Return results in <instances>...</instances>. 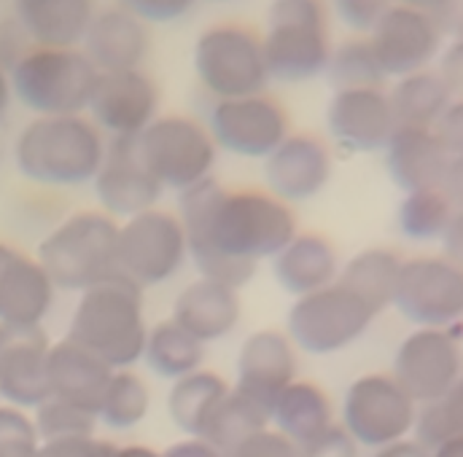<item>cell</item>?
I'll use <instances>...</instances> for the list:
<instances>
[{"instance_id":"obj_27","label":"cell","mask_w":463,"mask_h":457,"mask_svg":"<svg viewBox=\"0 0 463 457\" xmlns=\"http://www.w3.org/2000/svg\"><path fill=\"white\" fill-rule=\"evenodd\" d=\"M275 280L291 296L316 294L340 277V256L337 247L324 234H297L275 258H272Z\"/></svg>"},{"instance_id":"obj_13","label":"cell","mask_w":463,"mask_h":457,"mask_svg":"<svg viewBox=\"0 0 463 457\" xmlns=\"http://www.w3.org/2000/svg\"><path fill=\"white\" fill-rule=\"evenodd\" d=\"M461 374V347L450 329H418L399 344L391 377L418 406H426L442 401Z\"/></svg>"},{"instance_id":"obj_17","label":"cell","mask_w":463,"mask_h":457,"mask_svg":"<svg viewBox=\"0 0 463 457\" xmlns=\"http://www.w3.org/2000/svg\"><path fill=\"white\" fill-rule=\"evenodd\" d=\"M49 350L43 326H0V396L16 409L49 398Z\"/></svg>"},{"instance_id":"obj_16","label":"cell","mask_w":463,"mask_h":457,"mask_svg":"<svg viewBox=\"0 0 463 457\" xmlns=\"http://www.w3.org/2000/svg\"><path fill=\"white\" fill-rule=\"evenodd\" d=\"M332 151L326 140L313 132H291L264 159V178L269 194H275L286 205L318 197L332 181Z\"/></svg>"},{"instance_id":"obj_35","label":"cell","mask_w":463,"mask_h":457,"mask_svg":"<svg viewBox=\"0 0 463 457\" xmlns=\"http://www.w3.org/2000/svg\"><path fill=\"white\" fill-rule=\"evenodd\" d=\"M329 84L337 89H372L385 84V73L377 62L369 35H347L332 46V57L326 65Z\"/></svg>"},{"instance_id":"obj_43","label":"cell","mask_w":463,"mask_h":457,"mask_svg":"<svg viewBox=\"0 0 463 457\" xmlns=\"http://www.w3.org/2000/svg\"><path fill=\"white\" fill-rule=\"evenodd\" d=\"M302 457H358V444L343 425H329L324 434L299 447Z\"/></svg>"},{"instance_id":"obj_57","label":"cell","mask_w":463,"mask_h":457,"mask_svg":"<svg viewBox=\"0 0 463 457\" xmlns=\"http://www.w3.org/2000/svg\"><path fill=\"white\" fill-rule=\"evenodd\" d=\"M116 457H162V452H156L146 444H127V447H118Z\"/></svg>"},{"instance_id":"obj_11","label":"cell","mask_w":463,"mask_h":457,"mask_svg":"<svg viewBox=\"0 0 463 457\" xmlns=\"http://www.w3.org/2000/svg\"><path fill=\"white\" fill-rule=\"evenodd\" d=\"M393 307L420 329H450L463 318V269L445 256L402 261Z\"/></svg>"},{"instance_id":"obj_33","label":"cell","mask_w":463,"mask_h":457,"mask_svg":"<svg viewBox=\"0 0 463 457\" xmlns=\"http://www.w3.org/2000/svg\"><path fill=\"white\" fill-rule=\"evenodd\" d=\"M143 358L156 377L175 382V379H184V377L194 374L197 368H203L205 344L194 340L189 331H184L170 318V321H162L154 329H148Z\"/></svg>"},{"instance_id":"obj_15","label":"cell","mask_w":463,"mask_h":457,"mask_svg":"<svg viewBox=\"0 0 463 457\" xmlns=\"http://www.w3.org/2000/svg\"><path fill=\"white\" fill-rule=\"evenodd\" d=\"M159 84L146 68L100 73L87 111L103 135L137 137L159 116Z\"/></svg>"},{"instance_id":"obj_5","label":"cell","mask_w":463,"mask_h":457,"mask_svg":"<svg viewBox=\"0 0 463 457\" xmlns=\"http://www.w3.org/2000/svg\"><path fill=\"white\" fill-rule=\"evenodd\" d=\"M8 76L16 100L35 116L84 114L100 79L81 49L52 46H33Z\"/></svg>"},{"instance_id":"obj_30","label":"cell","mask_w":463,"mask_h":457,"mask_svg":"<svg viewBox=\"0 0 463 457\" xmlns=\"http://www.w3.org/2000/svg\"><path fill=\"white\" fill-rule=\"evenodd\" d=\"M391 111L396 118V126H418L431 129L437 118L445 114L453 95L437 68H426L410 76H402L388 89Z\"/></svg>"},{"instance_id":"obj_29","label":"cell","mask_w":463,"mask_h":457,"mask_svg":"<svg viewBox=\"0 0 463 457\" xmlns=\"http://www.w3.org/2000/svg\"><path fill=\"white\" fill-rule=\"evenodd\" d=\"M269 420L275 431L291 439L297 447L307 444L329 425H335V409L324 387L307 379H294L275 401Z\"/></svg>"},{"instance_id":"obj_26","label":"cell","mask_w":463,"mask_h":457,"mask_svg":"<svg viewBox=\"0 0 463 457\" xmlns=\"http://www.w3.org/2000/svg\"><path fill=\"white\" fill-rule=\"evenodd\" d=\"M240 294L237 288L200 277L189 283L173 307V321L203 344L224 340L240 323Z\"/></svg>"},{"instance_id":"obj_25","label":"cell","mask_w":463,"mask_h":457,"mask_svg":"<svg viewBox=\"0 0 463 457\" xmlns=\"http://www.w3.org/2000/svg\"><path fill=\"white\" fill-rule=\"evenodd\" d=\"M383 151L388 175L404 194L439 189L445 167L450 162L437 135L418 126H396Z\"/></svg>"},{"instance_id":"obj_55","label":"cell","mask_w":463,"mask_h":457,"mask_svg":"<svg viewBox=\"0 0 463 457\" xmlns=\"http://www.w3.org/2000/svg\"><path fill=\"white\" fill-rule=\"evenodd\" d=\"M431 457H463V436H450L437 450H431Z\"/></svg>"},{"instance_id":"obj_4","label":"cell","mask_w":463,"mask_h":457,"mask_svg":"<svg viewBox=\"0 0 463 457\" xmlns=\"http://www.w3.org/2000/svg\"><path fill=\"white\" fill-rule=\"evenodd\" d=\"M192 62L197 81L213 100L267 92L269 70L261 30L248 22L222 19L203 27L192 49Z\"/></svg>"},{"instance_id":"obj_53","label":"cell","mask_w":463,"mask_h":457,"mask_svg":"<svg viewBox=\"0 0 463 457\" xmlns=\"http://www.w3.org/2000/svg\"><path fill=\"white\" fill-rule=\"evenodd\" d=\"M162 457H227L224 452H219L216 447H211L208 442L203 439H184V442H175L173 447H167Z\"/></svg>"},{"instance_id":"obj_38","label":"cell","mask_w":463,"mask_h":457,"mask_svg":"<svg viewBox=\"0 0 463 457\" xmlns=\"http://www.w3.org/2000/svg\"><path fill=\"white\" fill-rule=\"evenodd\" d=\"M35 431L43 442H60V439H76V436H95L98 415L84 412L79 406H71L57 398H46L41 406H35Z\"/></svg>"},{"instance_id":"obj_44","label":"cell","mask_w":463,"mask_h":457,"mask_svg":"<svg viewBox=\"0 0 463 457\" xmlns=\"http://www.w3.org/2000/svg\"><path fill=\"white\" fill-rule=\"evenodd\" d=\"M412 431H415V442L420 447H426L429 452L437 450L442 442H448L453 436V431H450V425L445 420V412H442L439 401L437 404H426L423 409H418V417H415Z\"/></svg>"},{"instance_id":"obj_40","label":"cell","mask_w":463,"mask_h":457,"mask_svg":"<svg viewBox=\"0 0 463 457\" xmlns=\"http://www.w3.org/2000/svg\"><path fill=\"white\" fill-rule=\"evenodd\" d=\"M391 5L393 0H329L332 14L353 35H369Z\"/></svg>"},{"instance_id":"obj_36","label":"cell","mask_w":463,"mask_h":457,"mask_svg":"<svg viewBox=\"0 0 463 457\" xmlns=\"http://www.w3.org/2000/svg\"><path fill=\"white\" fill-rule=\"evenodd\" d=\"M456 216V208L439 189L412 191L399 205V228L412 242H431L442 239Z\"/></svg>"},{"instance_id":"obj_54","label":"cell","mask_w":463,"mask_h":457,"mask_svg":"<svg viewBox=\"0 0 463 457\" xmlns=\"http://www.w3.org/2000/svg\"><path fill=\"white\" fill-rule=\"evenodd\" d=\"M372 457H431V452L426 450V447H420L415 439L410 442V439H402V442H396V444H388V447H383V450H374V455Z\"/></svg>"},{"instance_id":"obj_50","label":"cell","mask_w":463,"mask_h":457,"mask_svg":"<svg viewBox=\"0 0 463 457\" xmlns=\"http://www.w3.org/2000/svg\"><path fill=\"white\" fill-rule=\"evenodd\" d=\"M439 191L448 197V202L456 210H463V156H450L442 183H439Z\"/></svg>"},{"instance_id":"obj_28","label":"cell","mask_w":463,"mask_h":457,"mask_svg":"<svg viewBox=\"0 0 463 457\" xmlns=\"http://www.w3.org/2000/svg\"><path fill=\"white\" fill-rule=\"evenodd\" d=\"M98 0H14V16L35 46L81 49Z\"/></svg>"},{"instance_id":"obj_8","label":"cell","mask_w":463,"mask_h":457,"mask_svg":"<svg viewBox=\"0 0 463 457\" xmlns=\"http://www.w3.org/2000/svg\"><path fill=\"white\" fill-rule=\"evenodd\" d=\"M189 258L186 231L178 216L167 210H146L127 219L116 239V272L137 288H154L175 277Z\"/></svg>"},{"instance_id":"obj_51","label":"cell","mask_w":463,"mask_h":457,"mask_svg":"<svg viewBox=\"0 0 463 457\" xmlns=\"http://www.w3.org/2000/svg\"><path fill=\"white\" fill-rule=\"evenodd\" d=\"M439 406L445 412V420H448L453 436H463V374L453 385V390L439 401Z\"/></svg>"},{"instance_id":"obj_12","label":"cell","mask_w":463,"mask_h":457,"mask_svg":"<svg viewBox=\"0 0 463 457\" xmlns=\"http://www.w3.org/2000/svg\"><path fill=\"white\" fill-rule=\"evenodd\" d=\"M208 129L219 148L240 159H267L288 135L291 116L269 92L213 100L208 111Z\"/></svg>"},{"instance_id":"obj_6","label":"cell","mask_w":463,"mask_h":457,"mask_svg":"<svg viewBox=\"0 0 463 457\" xmlns=\"http://www.w3.org/2000/svg\"><path fill=\"white\" fill-rule=\"evenodd\" d=\"M116 239L118 224L109 213H73L41 242L38 261L54 288L84 294L116 275Z\"/></svg>"},{"instance_id":"obj_41","label":"cell","mask_w":463,"mask_h":457,"mask_svg":"<svg viewBox=\"0 0 463 457\" xmlns=\"http://www.w3.org/2000/svg\"><path fill=\"white\" fill-rule=\"evenodd\" d=\"M121 8L143 19L146 24H173L184 19L197 0H116Z\"/></svg>"},{"instance_id":"obj_1","label":"cell","mask_w":463,"mask_h":457,"mask_svg":"<svg viewBox=\"0 0 463 457\" xmlns=\"http://www.w3.org/2000/svg\"><path fill=\"white\" fill-rule=\"evenodd\" d=\"M178 219L200 275L237 291L299 234L291 205L261 189H227L213 175L181 191Z\"/></svg>"},{"instance_id":"obj_34","label":"cell","mask_w":463,"mask_h":457,"mask_svg":"<svg viewBox=\"0 0 463 457\" xmlns=\"http://www.w3.org/2000/svg\"><path fill=\"white\" fill-rule=\"evenodd\" d=\"M267 425H269V417L256 404H250L245 396H240L234 387H230V393L208 415L197 439L208 442L211 447H216L219 452L230 457L237 447H242L248 439L261 434Z\"/></svg>"},{"instance_id":"obj_10","label":"cell","mask_w":463,"mask_h":457,"mask_svg":"<svg viewBox=\"0 0 463 457\" xmlns=\"http://www.w3.org/2000/svg\"><path fill=\"white\" fill-rule=\"evenodd\" d=\"M418 404L391 374L358 377L343 401V428L358 447L383 450L412 434Z\"/></svg>"},{"instance_id":"obj_23","label":"cell","mask_w":463,"mask_h":457,"mask_svg":"<svg viewBox=\"0 0 463 457\" xmlns=\"http://www.w3.org/2000/svg\"><path fill=\"white\" fill-rule=\"evenodd\" d=\"M54 291L38 258L0 242V326H41Z\"/></svg>"},{"instance_id":"obj_14","label":"cell","mask_w":463,"mask_h":457,"mask_svg":"<svg viewBox=\"0 0 463 457\" xmlns=\"http://www.w3.org/2000/svg\"><path fill=\"white\" fill-rule=\"evenodd\" d=\"M369 41L385 79H402L431 68L448 43L431 11L404 3H393L383 14L369 33Z\"/></svg>"},{"instance_id":"obj_42","label":"cell","mask_w":463,"mask_h":457,"mask_svg":"<svg viewBox=\"0 0 463 457\" xmlns=\"http://www.w3.org/2000/svg\"><path fill=\"white\" fill-rule=\"evenodd\" d=\"M118 447L98 436H76L60 442H43L38 457H116Z\"/></svg>"},{"instance_id":"obj_18","label":"cell","mask_w":463,"mask_h":457,"mask_svg":"<svg viewBox=\"0 0 463 457\" xmlns=\"http://www.w3.org/2000/svg\"><path fill=\"white\" fill-rule=\"evenodd\" d=\"M92 183L103 213L111 219H132L151 210L165 191L140 162L137 137H109L106 159Z\"/></svg>"},{"instance_id":"obj_32","label":"cell","mask_w":463,"mask_h":457,"mask_svg":"<svg viewBox=\"0 0 463 457\" xmlns=\"http://www.w3.org/2000/svg\"><path fill=\"white\" fill-rule=\"evenodd\" d=\"M227 393L230 385L222 374L211 368H197L194 374L173 382V390L167 396V412L184 434L197 439L208 415Z\"/></svg>"},{"instance_id":"obj_39","label":"cell","mask_w":463,"mask_h":457,"mask_svg":"<svg viewBox=\"0 0 463 457\" xmlns=\"http://www.w3.org/2000/svg\"><path fill=\"white\" fill-rule=\"evenodd\" d=\"M41 436L33 417L11 404L0 406V457H38Z\"/></svg>"},{"instance_id":"obj_22","label":"cell","mask_w":463,"mask_h":457,"mask_svg":"<svg viewBox=\"0 0 463 457\" xmlns=\"http://www.w3.org/2000/svg\"><path fill=\"white\" fill-rule=\"evenodd\" d=\"M81 51L98 68V73L140 70L151 54V24L121 8L118 3L98 5Z\"/></svg>"},{"instance_id":"obj_19","label":"cell","mask_w":463,"mask_h":457,"mask_svg":"<svg viewBox=\"0 0 463 457\" xmlns=\"http://www.w3.org/2000/svg\"><path fill=\"white\" fill-rule=\"evenodd\" d=\"M297 379V352L286 334L275 329H261L250 334L237 358V385L234 390L256 404L267 417L278 396Z\"/></svg>"},{"instance_id":"obj_59","label":"cell","mask_w":463,"mask_h":457,"mask_svg":"<svg viewBox=\"0 0 463 457\" xmlns=\"http://www.w3.org/2000/svg\"><path fill=\"white\" fill-rule=\"evenodd\" d=\"M208 3H232V0H208Z\"/></svg>"},{"instance_id":"obj_48","label":"cell","mask_w":463,"mask_h":457,"mask_svg":"<svg viewBox=\"0 0 463 457\" xmlns=\"http://www.w3.org/2000/svg\"><path fill=\"white\" fill-rule=\"evenodd\" d=\"M437 73L442 76V81L448 84L453 98L463 100V38L458 41H448L439 60H437Z\"/></svg>"},{"instance_id":"obj_3","label":"cell","mask_w":463,"mask_h":457,"mask_svg":"<svg viewBox=\"0 0 463 457\" xmlns=\"http://www.w3.org/2000/svg\"><path fill=\"white\" fill-rule=\"evenodd\" d=\"M146 337L143 288L118 272L81 294L68 331L71 342L90 350L114 371L143 358Z\"/></svg>"},{"instance_id":"obj_58","label":"cell","mask_w":463,"mask_h":457,"mask_svg":"<svg viewBox=\"0 0 463 457\" xmlns=\"http://www.w3.org/2000/svg\"><path fill=\"white\" fill-rule=\"evenodd\" d=\"M393 3H404V5H415V8H423V11H431L439 0H393Z\"/></svg>"},{"instance_id":"obj_7","label":"cell","mask_w":463,"mask_h":457,"mask_svg":"<svg viewBox=\"0 0 463 457\" xmlns=\"http://www.w3.org/2000/svg\"><path fill=\"white\" fill-rule=\"evenodd\" d=\"M137 154L162 189L186 191L211 178L219 145L194 116L159 114L137 135Z\"/></svg>"},{"instance_id":"obj_21","label":"cell","mask_w":463,"mask_h":457,"mask_svg":"<svg viewBox=\"0 0 463 457\" xmlns=\"http://www.w3.org/2000/svg\"><path fill=\"white\" fill-rule=\"evenodd\" d=\"M269 81L307 84L326 73L332 57V24H267L261 33Z\"/></svg>"},{"instance_id":"obj_52","label":"cell","mask_w":463,"mask_h":457,"mask_svg":"<svg viewBox=\"0 0 463 457\" xmlns=\"http://www.w3.org/2000/svg\"><path fill=\"white\" fill-rule=\"evenodd\" d=\"M442 245H445V258H450L463 269V210H456L450 227L442 237Z\"/></svg>"},{"instance_id":"obj_24","label":"cell","mask_w":463,"mask_h":457,"mask_svg":"<svg viewBox=\"0 0 463 457\" xmlns=\"http://www.w3.org/2000/svg\"><path fill=\"white\" fill-rule=\"evenodd\" d=\"M111 377L114 368L109 363L71 340L49 350V398L98 415Z\"/></svg>"},{"instance_id":"obj_56","label":"cell","mask_w":463,"mask_h":457,"mask_svg":"<svg viewBox=\"0 0 463 457\" xmlns=\"http://www.w3.org/2000/svg\"><path fill=\"white\" fill-rule=\"evenodd\" d=\"M11 98H14V92H11V76H8V70L0 65V118L8 111Z\"/></svg>"},{"instance_id":"obj_49","label":"cell","mask_w":463,"mask_h":457,"mask_svg":"<svg viewBox=\"0 0 463 457\" xmlns=\"http://www.w3.org/2000/svg\"><path fill=\"white\" fill-rule=\"evenodd\" d=\"M431 16L439 24L445 41L463 38V0H439L431 8Z\"/></svg>"},{"instance_id":"obj_47","label":"cell","mask_w":463,"mask_h":457,"mask_svg":"<svg viewBox=\"0 0 463 457\" xmlns=\"http://www.w3.org/2000/svg\"><path fill=\"white\" fill-rule=\"evenodd\" d=\"M431 132L437 135L439 145L448 151V156H463V100L453 98L450 106L445 108V114L437 118V124L431 126Z\"/></svg>"},{"instance_id":"obj_2","label":"cell","mask_w":463,"mask_h":457,"mask_svg":"<svg viewBox=\"0 0 463 457\" xmlns=\"http://www.w3.org/2000/svg\"><path fill=\"white\" fill-rule=\"evenodd\" d=\"M109 137L87 114L35 116L16 137L14 156L19 173L41 186L92 183Z\"/></svg>"},{"instance_id":"obj_20","label":"cell","mask_w":463,"mask_h":457,"mask_svg":"<svg viewBox=\"0 0 463 457\" xmlns=\"http://www.w3.org/2000/svg\"><path fill=\"white\" fill-rule=\"evenodd\" d=\"M326 126L332 137L353 154L383 151L396 132L388 92L372 89H337L326 108Z\"/></svg>"},{"instance_id":"obj_46","label":"cell","mask_w":463,"mask_h":457,"mask_svg":"<svg viewBox=\"0 0 463 457\" xmlns=\"http://www.w3.org/2000/svg\"><path fill=\"white\" fill-rule=\"evenodd\" d=\"M230 457H302V452L291 439H286L275 428H264L242 447H237Z\"/></svg>"},{"instance_id":"obj_45","label":"cell","mask_w":463,"mask_h":457,"mask_svg":"<svg viewBox=\"0 0 463 457\" xmlns=\"http://www.w3.org/2000/svg\"><path fill=\"white\" fill-rule=\"evenodd\" d=\"M33 38L22 27V22L11 14L0 19V65L11 73L14 65L33 49Z\"/></svg>"},{"instance_id":"obj_9","label":"cell","mask_w":463,"mask_h":457,"mask_svg":"<svg viewBox=\"0 0 463 457\" xmlns=\"http://www.w3.org/2000/svg\"><path fill=\"white\" fill-rule=\"evenodd\" d=\"M377 315L340 280L299 296L288 310V340L310 355H335L358 342Z\"/></svg>"},{"instance_id":"obj_31","label":"cell","mask_w":463,"mask_h":457,"mask_svg":"<svg viewBox=\"0 0 463 457\" xmlns=\"http://www.w3.org/2000/svg\"><path fill=\"white\" fill-rule=\"evenodd\" d=\"M402 258L385 247H369L355 253L340 269V283L350 288L374 315L393 304Z\"/></svg>"},{"instance_id":"obj_37","label":"cell","mask_w":463,"mask_h":457,"mask_svg":"<svg viewBox=\"0 0 463 457\" xmlns=\"http://www.w3.org/2000/svg\"><path fill=\"white\" fill-rule=\"evenodd\" d=\"M148 406H151L148 385L135 371L118 368L106 387L103 404L98 409V420H103L109 428L116 431H127L146 420Z\"/></svg>"}]
</instances>
